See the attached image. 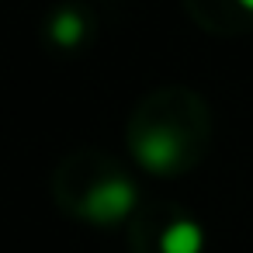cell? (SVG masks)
<instances>
[{
	"mask_svg": "<svg viewBox=\"0 0 253 253\" xmlns=\"http://www.w3.org/2000/svg\"><path fill=\"white\" fill-rule=\"evenodd\" d=\"M135 205V191L128 180H108L101 187H94L84 201V211L94 222H115L122 215H128V208Z\"/></svg>",
	"mask_w": 253,
	"mask_h": 253,
	"instance_id": "obj_1",
	"label": "cell"
},
{
	"mask_svg": "<svg viewBox=\"0 0 253 253\" xmlns=\"http://www.w3.org/2000/svg\"><path fill=\"white\" fill-rule=\"evenodd\" d=\"M135 153L142 156V163L149 170H167V167H173L180 160V142L170 132H153L135 146Z\"/></svg>",
	"mask_w": 253,
	"mask_h": 253,
	"instance_id": "obj_2",
	"label": "cell"
},
{
	"mask_svg": "<svg viewBox=\"0 0 253 253\" xmlns=\"http://www.w3.org/2000/svg\"><path fill=\"white\" fill-rule=\"evenodd\" d=\"M163 253H201V229L194 222H173L163 232Z\"/></svg>",
	"mask_w": 253,
	"mask_h": 253,
	"instance_id": "obj_3",
	"label": "cell"
},
{
	"mask_svg": "<svg viewBox=\"0 0 253 253\" xmlns=\"http://www.w3.org/2000/svg\"><path fill=\"white\" fill-rule=\"evenodd\" d=\"M52 35H56V42L73 45V42L84 35V25H80V18H77V14H59V18L52 21Z\"/></svg>",
	"mask_w": 253,
	"mask_h": 253,
	"instance_id": "obj_4",
	"label": "cell"
},
{
	"mask_svg": "<svg viewBox=\"0 0 253 253\" xmlns=\"http://www.w3.org/2000/svg\"><path fill=\"white\" fill-rule=\"evenodd\" d=\"M239 4H243V7H250V11H253V0H239Z\"/></svg>",
	"mask_w": 253,
	"mask_h": 253,
	"instance_id": "obj_5",
	"label": "cell"
}]
</instances>
